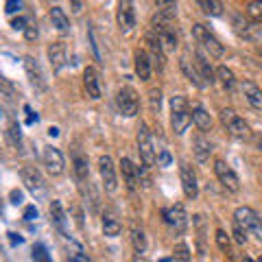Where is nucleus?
Returning <instances> with one entry per match:
<instances>
[{
    "label": "nucleus",
    "instance_id": "obj_1",
    "mask_svg": "<svg viewBox=\"0 0 262 262\" xmlns=\"http://www.w3.org/2000/svg\"><path fill=\"white\" fill-rule=\"evenodd\" d=\"M192 122V114L188 112V101L184 96L170 98V125L177 136H184Z\"/></svg>",
    "mask_w": 262,
    "mask_h": 262
},
{
    "label": "nucleus",
    "instance_id": "obj_2",
    "mask_svg": "<svg viewBox=\"0 0 262 262\" xmlns=\"http://www.w3.org/2000/svg\"><path fill=\"white\" fill-rule=\"evenodd\" d=\"M20 179H22V184L27 186V190L35 196V199H46V184H44V177L39 175L37 168L24 166L20 170Z\"/></svg>",
    "mask_w": 262,
    "mask_h": 262
},
{
    "label": "nucleus",
    "instance_id": "obj_3",
    "mask_svg": "<svg viewBox=\"0 0 262 262\" xmlns=\"http://www.w3.org/2000/svg\"><path fill=\"white\" fill-rule=\"evenodd\" d=\"M221 120H223V125L227 127L229 134H232L234 138H238V140H247V138L251 136L249 125L241 116H236L234 110H223L221 112Z\"/></svg>",
    "mask_w": 262,
    "mask_h": 262
},
{
    "label": "nucleus",
    "instance_id": "obj_4",
    "mask_svg": "<svg viewBox=\"0 0 262 262\" xmlns=\"http://www.w3.org/2000/svg\"><path fill=\"white\" fill-rule=\"evenodd\" d=\"M192 37L203 46V51H208L210 57H221L223 55V44L212 35V33L203 27V24H194L192 27Z\"/></svg>",
    "mask_w": 262,
    "mask_h": 262
},
{
    "label": "nucleus",
    "instance_id": "obj_5",
    "mask_svg": "<svg viewBox=\"0 0 262 262\" xmlns=\"http://www.w3.org/2000/svg\"><path fill=\"white\" fill-rule=\"evenodd\" d=\"M234 223H238L241 227L247 229V232H253L262 241V221H260V216L251 208L243 206V208L236 210L234 212Z\"/></svg>",
    "mask_w": 262,
    "mask_h": 262
},
{
    "label": "nucleus",
    "instance_id": "obj_6",
    "mask_svg": "<svg viewBox=\"0 0 262 262\" xmlns=\"http://www.w3.org/2000/svg\"><path fill=\"white\" fill-rule=\"evenodd\" d=\"M138 151H140V158L144 162V166H153L155 164V146H153V138H151V131L146 125L138 127Z\"/></svg>",
    "mask_w": 262,
    "mask_h": 262
},
{
    "label": "nucleus",
    "instance_id": "obj_7",
    "mask_svg": "<svg viewBox=\"0 0 262 262\" xmlns=\"http://www.w3.org/2000/svg\"><path fill=\"white\" fill-rule=\"evenodd\" d=\"M116 105H118V112L127 118H134L138 114V107H140V101H138V94L136 90L131 88H120L118 94H116Z\"/></svg>",
    "mask_w": 262,
    "mask_h": 262
},
{
    "label": "nucleus",
    "instance_id": "obj_8",
    "mask_svg": "<svg viewBox=\"0 0 262 262\" xmlns=\"http://www.w3.org/2000/svg\"><path fill=\"white\" fill-rule=\"evenodd\" d=\"M214 173H216V177H219V182L223 184V188H227L229 192H236V190L241 188L238 175H236L234 168L227 166L223 160H216V162H214Z\"/></svg>",
    "mask_w": 262,
    "mask_h": 262
},
{
    "label": "nucleus",
    "instance_id": "obj_9",
    "mask_svg": "<svg viewBox=\"0 0 262 262\" xmlns=\"http://www.w3.org/2000/svg\"><path fill=\"white\" fill-rule=\"evenodd\" d=\"M98 170H101V179H103V186L107 192H116L118 188V177H116V166L110 155H103L98 158Z\"/></svg>",
    "mask_w": 262,
    "mask_h": 262
},
{
    "label": "nucleus",
    "instance_id": "obj_10",
    "mask_svg": "<svg viewBox=\"0 0 262 262\" xmlns=\"http://www.w3.org/2000/svg\"><path fill=\"white\" fill-rule=\"evenodd\" d=\"M116 22L122 33H129L136 27V9L134 0H118V11H116Z\"/></svg>",
    "mask_w": 262,
    "mask_h": 262
},
{
    "label": "nucleus",
    "instance_id": "obj_11",
    "mask_svg": "<svg viewBox=\"0 0 262 262\" xmlns=\"http://www.w3.org/2000/svg\"><path fill=\"white\" fill-rule=\"evenodd\" d=\"M164 221H166V225L170 229H175L177 234H182L186 229V225H188V214H186L182 203H175V206L164 210Z\"/></svg>",
    "mask_w": 262,
    "mask_h": 262
},
{
    "label": "nucleus",
    "instance_id": "obj_12",
    "mask_svg": "<svg viewBox=\"0 0 262 262\" xmlns=\"http://www.w3.org/2000/svg\"><path fill=\"white\" fill-rule=\"evenodd\" d=\"M42 160H44L46 170H48V173H51L53 177H57V175H61V173H63L66 162H63V155H61V151L57 149V146H46V149H44V155H42Z\"/></svg>",
    "mask_w": 262,
    "mask_h": 262
},
{
    "label": "nucleus",
    "instance_id": "obj_13",
    "mask_svg": "<svg viewBox=\"0 0 262 262\" xmlns=\"http://www.w3.org/2000/svg\"><path fill=\"white\" fill-rule=\"evenodd\" d=\"M179 177H182V188H184V194L188 199H194L196 194H199V184H196V175L192 166H188L184 162L182 166H179Z\"/></svg>",
    "mask_w": 262,
    "mask_h": 262
},
{
    "label": "nucleus",
    "instance_id": "obj_14",
    "mask_svg": "<svg viewBox=\"0 0 262 262\" xmlns=\"http://www.w3.org/2000/svg\"><path fill=\"white\" fill-rule=\"evenodd\" d=\"M24 68H27V75L31 79V85L39 90V92H44L46 90V79L42 75V68H39L37 59H33V57H24Z\"/></svg>",
    "mask_w": 262,
    "mask_h": 262
},
{
    "label": "nucleus",
    "instance_id": "obj_15",
    "mask_svg": "<svg viewBox=\"0 0 262 262\" xmlns=\"http://www.w3.org/2000/svg\"><path fill=\"white\" fill-rule=\"evenodd\" d=\"M48 59H51V66L55 72H59L66 61H68V51H66V44L63 42H55L48 46Z\"/></svg>",
    "mask_w": 262,
    "mask_h": 262
},
{
    "label": "nucleus",
    "instance_id": "obj_16",
    "mask_svg": "<svg viewBox=\"0 0 262 262\" xmlns=\"http://www.w3.org/2000/svg\"><path fill=\"white\" fill-rule=\"evenodd\" d=\"M134 68H136V75L140 77V81H149L151 79V57L144 51H136L134 53Z\"/></svg>",
    "mask_w": 262,
    "mask_h": 262
},
{
    "label": "nucleus",
    "instance_id": "obj_17",
    "mask_svg": "<svg viewBox=\"0 0 262 262\" xmlns=\"http://www.w3.org/2000/svg\"><path fill=\"white\" fill-rule=\"evenodd\" d=\"M241 90H243L245 98H247V103L251 105L253 110H262V90L256 83H251V81H243Z\"/></svg>",
    "mask_w": 262,
    "mask_h": 262
},
{
    "label": "nucleus",
    "instance_id": "obj_18",
    "mask_svg": "<svg viewBox=\"0 0 262 262\" xmlns=\"http://www.w3.org/2000/svg\"><path fill=\"white\" fill-rule=\"evenodd\" d=\"M120 173H122V182H125L127 190L134 192L136 186H138V170H136L134 164H131V160H127V158L120 160Z\"/></svg>",
    "mask_w": 262,
    "mask_h": 262
},
{
    "label": "nucleus",
    "instance_id": "obj_19",
    "mask_svg": "<svg viewBox=\"0 0 262 262\" xmlns=\"http://www.w3.org/2000/svg\"><path fill=\"white\" fill-rule=\"evenodd\" d=\"M51 219H53V225L59 229L61 234H68V216H66V210L61 206V201H53L51 203Z\"/></svg>",
    "mask_w": 262,
    "mask_h": 262
},
{
    "label": "nucleus",
    "instance_id": "obj_20",
    "mask_svg": "<svg viewBox=\"0 0 262 262\" xmlns=\"http://www.w3.org/2000/svg\"><path fill=\"white\" fill-rule=\"evenodd\" d=\"M72 168H75V177L79 186L83 184H90V166H88V158H83L81 153L75 155V160H72Z\"/></svg>",
    "mask_w": 262,
    "mask_h": 262
},
{
    "label": "nucleus",
    "instance_id": "obj_21",
    "mask_svg": "<svg viewBox=\"0 0 262 262\" xmlns=\"http://www.w3.org/2000/svg\"><path fill=\"white\" fill-rule=\"evenodd\" d=\"M83 85H85V92L90 98H101V85H98V77H96V70L94 68H85L83 72Z\"/></svg>",
    "mask_w": 262,
    "mask_h": 262
},
{
    "label": "nucleus",
    "instance_id": "obj_22",
    "mask_svg": "<svg viewBox=\"0 0 262 262\" xmlns=\"http://www.w3.org/2000/svg\"><path fill=\"white\" fill-rule=\"evenodd\" d=\"M192 151H194V155H196V160L199 162H206L208 158H210V153H212V142L208 140L203 134H199L192 140Z\"/></svg>",
    "mask_w": 262,
    "mask_h": 262
},
{
    "label": "nucleus",
    "instance_id": "obj_23",
    "mask_svg": "<svg viewBox=\"0 0 262 262\" xmlns=\"http://www.w3.org/2000/svg\"><path fill=\"white\" fill-rule=\"evenodd\" d=\"M51 22L59 33H70V20H68V15L63 13L61 7H53L51 9Z\"/></svg>",
    "mask_w": 262,
    "mask_h": 262
},
{
    "label": "nucleus",
    "instance_id": "obj_24",
    "mask_svg": "<svg viewBox=\"0 0 262 262\" xmlns=\"http://www.w3.org/2000/svg\"><path fill=\"white\" fill-rule=\"evenodd\" d=\"M192 122L196 127H199L201 131H210L212 129V118L210 114L201 107V105H192Z\"/></svg>",
    "mask_w": 262,
    "mask_h": 262
},
{
    "label": "nucleus",
    "instance_id": "obj_25",
    "mask_svg": "<svg viewBox=\"0 0 262 262\" xmlns=\"http://www.w3.org/2000/svg\"><path fill=\"white\" fill-rule=\"evenodd\" d=\"M194 66H196V70H199V75H201V79H203V83H210V85L214 83L216 72L212 70V66L206 61V57H203V55H196Z\"/></svg>",
    "mask_w": 262,
    "mask_h": 262
},
{
    "label": "nucleus",
    "instance_id": "obj_26",
    "mask_svg": "<svg viewBox=\"0 0 262 262\" xmlns=\"http://www.w3.org/2000/svg\"><path fill=\"white\" fill-rule=\"evenodd\" d=\"M196 5L203 9V13L212 15V18H219V15H223V5H221V0H194Z\"/></svg>",
    "mask_w": 262,
    "mask_h": 262
},
{
    "label": "nucleus",
    "instance_id": "obj_27",
    "mask_svg": "<svg viewBox=\"0 0 262 262\" xmlns=\"http://www.w3.org/2000/svg\"><path fill=\"white\" fill-rule=\"evenodd\" d=\"M120 229H122L120 223L112 214H105L103 216V234L105 236H110V238H116V236L120 234Z\"/></svg>",
    "mask_w": 262,
    "mask_h": 262
},
{
    "label": "nucleus",
    "instance_id": "obj_28",
    "mask_svg": "<svg viewBox=\"0 0 262 262\" xmlns=\"http://www.w3.org/2000/svg\"><path fill=\"white\" fill-rule=\"evenodd\" d=\"M182 70L186 72L188 81H190V83H194L196 88H203V85H206V83L201 81V75H199V70H196V66H190V61H188V59H182Z\"/></svg>",
    "mask_w": 262,
    "mask_h": 262
},
{
    "label": "nucleus",
    "instance_id": "obj_29",
    "mask_svg": "<svg viewBox=\"0 0 262 262\" xmlns=\"http://www.w3.org/2000/svg\"><path fill=\"white\" fill-rule=\"evenodd\" d=\"M216 77L221 79V83H223L225 90H232L236 85V77H234V72L227 68V66H219L216 68Z\"/></svg>",
    "mask_w": 262,
    "mask_h": 262
},
{
    "label": "nucleus",
    "instance_id": "obj_30",
    "mask_svg": "<svg viewBox=\"0 0 262 262\" xmlns=\"http://www.w3.org/2000/svg\"><path fill=\"white\" fill-rule=\"evenodd\" d=\"M155 5H158V13L166 15V18H175V11H177L175 0H155Z\"/></svg>",
    "mask_w": 262,
    "mask_h": 262
},
{
    "label": "nucleus",
    "instance_id": "obj_31",
    "mask_svg": "<svg viewBox=\"0 0 262 262\" xmlns=\"http://www.w3.org/2000/svg\"><path fill=\"white\" fill-rule=\"evenodd\" d=\"M33 262H53L51 253H48V247L44 243H35V245H33Z\"/></svg>",
    "mask_w": 262,
    "mask_h": 262
},
{
    "label": "nucleus",
    "instance_id": "obj_32",
    "mask_svg": "<svg viewBox=\"0 0 262 262\" xmlns=\"http://www.w3.org/2000/svg\"><path fill=\"white\" fill-rule=\"evenodd\" d=\"M7 140H9L11 146H15V149H20V146H22V138H20V127H18V122H11V125L7 127Z\"/></svg>",
    "mask_w": 262,
    "mask_h": 262
},
{
    "label": "nucleus",
    "instance_id": "obj_33",
    "mask_svg": "<svg viewBox=\"0 0 262 262\" xmlns=\"http://www.w3.org/2000/svg\"><path fill=\"white\" fill-rule=\"evenodd\" d=\"M131 243H134V249L136 253H144L146 249V238L140 229H131Z\"/></svg>",
    "mask_w": 262,
    "mask_h": 262
},
{
    "label": "nucleus",
    "instance_id": "obj_34",
    "mask_svg": "<svg viewBox=\"0 0 262 262\" xmlns=\"http://www.w3.org/2000/svg\"><path fill=\"white\" fill-rule=\"evenodd\" d=\"M173 262H190V249L186 243H179L173 251Z\"/></svg>",
    "mask_w": 262,
    "mask_h": 262
},
{
    "label": "nucleus",
    "instance_id": "obj_35",
    "mask_svg": "<svg viewBox=\"0 0 262 262\" xmlns=\"http://www.w3.org/2000/svg\"><path fill=\"white\" fill-rule=\"evenodd\" d=\"M216 245H219V249L221 251H225V253H229V236L223 232V229H216Z\"/></svg>",
    "mask_w": 262,
    "mask_h": 262
},
{
    "label": "nucleus",
    "instance_id": "obj_36",
    "mask_svg": "<svg viewBox=\"0 0 262 262\" xmlns=\"http://www.w3.org/2000/svg\"><path fill=\"white\" fill-rule=\"evenodd\" d=\"M247 13L251 15L253 20L262 22V0H253V3L247 7Z\"/></svg>",
    "mask_w": 262,
    "mask_h": 262
},
{
    "label": "nucleus",
    "instance_id": "obj_37",
    "mask_svg": "<svg viewBox=\"0 0 262 262\" xmlns=\"http://www.w3.org/2000/svg\"><path fill=\"white\" fill-rule=\"evenodd\" d=\"M234 241L236 243H238V245H245V243H247V229H245V227H241L238 223H234Z\"/></svg>",
    "mask_w": 262,
    "mask_h": 262
},
{
    "label": "nucleus",
    "instance_id": "obj_38",
    "mask_svg": "<svg viewBox=\"0 0 262 262\" xmlns=\"http://www.w3.org/2000/svg\"><path fill=\"white\" fill-rule=\"evenodd\" d=\"M0 92H3L5 96H9V98L15 96V88L9 83V79H5L3 75H0Z\"/></svg>",
    "mask_w": 262,
    "mask_h": 262
},
{
    "label": "nucleus",
    "instance_id": "obj_39",
    "mask_svg": "<svg viewBox=\"0 0 262 262\" xmlns=\"http://www.w3.org/2000/svg\"><path fill=\"white\" fill-rule=\"evenodd\" d=\"M22 7H24V3H22V0H7V5H5V11L9 13V15H13V13L22 11Z\"/></svg>",
    "mask_w": 262,
    "mask_h": 262
},
{
    "label": "nucleus",
    "instance_id": "obj_40",
    "mask_svg": "<svg viewBox=\"0 0 262 262\" xmlns=\"http://www.w3.org/2000/svg\"><path fill=\"white\" fill-rule=\"evenodd\" d=\"M160 103H162V92L160 90H151V110H153V114L160 112Z\"/></svg>",
    "mask_w": 262,
    "mask_h": 262
},
{
    "label": "nucleus",
    "instance_id": "obj_41",
    "mask_svg": "<svg viewBox=\"0 0 262 262\" xmlns=\"http://www.w3.org/2000/svg\"><path fill=\"white\" fill-rule=\"evenodd\" d=\"M170 162H173V158H170V153H168L166 149H162V151L158 153V166L166 168V166H170Z\"/></svg>",
    "mask_w": 262,
    "mask_h": 262
},
{
    "label": "nucleus",
    "instance_id": "obj_42",
    "mask_svg": "<svg viewBox=\"0 0 262 262\" xmlns=\"http://www.w3.org/2000/svg\"><path fill=\"white\" fill-rule=\"evenodd\" d=\"M9 201L13 203V206H20V203L24 201V192L18 190V188H13V190L9 192Z\"/></svg>",
    "mask_w": 262,
    "mask_h": 262
},
{
    "label": "nucleus",
    "instance_id": "obj_43",
    "mask_svg": "<svg viewBox=\"0 0 262 262\" xmlns=\"http://www.w3.org/2000/svg\"><path fill=\"white\" fill-rule=\"evenodd\" d=\"M35 219H37V208L35 206L24 208V221H35Z\"/></svg>",
    "mask_w": 262,
    "mask_h": 262
},
{
    "label": "nucleus",
    "instance_id": "obj_44",
    "mask_svg": "<svg viewBox=\"0 0 262 262\" xmlns=\"http://www.w3.org/2000/svg\"><path fill=\"white\" fill-rule=\"evenodd\" d=\"M11 27L15 31H24L29 27V22H27V18H15V20H11Z\"/></svg>",
    "mask_w": 262,
    "mask_h": 262
},
{
    "label": "nucleus",
    "instance_id": "obj_45",
    "mask_svg": "<svg viewBox=\"0 0 262 262\" xmlns=\"http://www.w3.org/2000/svg\"><path fill=\"white\" fill-rule=\"evenodd\" d=\"M68 262H90V258H88V253L79 251V253H72V256H70V260H68Z\"/></svg>",
    "mask_w": 262,
    "mask_h": 262
},
{
    "label": "nucleus",
    "instance_id": "obj_46",
    "mask_svg": "<svg viewBox=\"0 0 262 262\" xmlns=\"http://www.w3.org/2000/svg\"><path fill=\"white\" fill-rule=\"evenodd\" d=\"M24 33H27V39H35V37H37V27L29 24V27L24 29Z\"/></svg>",
    "mask_w": 262,
    "mask_h": 262
},
{
    "label": "nucleus",
    "instance_id": "obj_47",
    "mask_svg": "<svg viewBox=\"0 0 262 262\" xmlns=\"http://www.w3.org/2000/svg\"><path fill=\"white\" fill-rule=\"evenodd\" d=\"M24 110H27V114H29V116H27V125H33V122H37V114L33 112V110L29 107V105H27Z\"/></svg>",
    "mask_w": 262,
    "mask_h": 262
},
{
    "label": "nucleus",
    "instance_id": "obj_48",
    "mask_svg": "<svg viewBox=\"0 0 262 262\" xmlns=\"http://www.w3.org/2000/svg\"><path fill=\"white\" fill-rule=\"evenodd\" d=\"M7 236H9V241H11V245H22V243H24V238H22V236H20V234H13V232H9V234H7Z\"/></svg>",
    "mask_w": 262,
    "mask_h": 262
},
{
    "label": "nucleus",
    "instance_id": "obj_49",
    "mask_svg": "<svg viewBox=\"0 0 262 262\" xmlns=\"http://www.w3.org/2000/svg\"><path fill=\"white\" fill-rule=\"evenodd\" d=\"M68 3H70V9L75 11V13L81 11V0H68Z\"/></svg>",
    "mask_w": 262,
    "mask_h": 262
},
{
    "label": "nucleus",
    "instance_id": "obj_50",
    "mask_svg": "<svg viewBox=\"0 0 262 262\" xmlns=\"http://www.w3.org/2000/svg\"><path fill=\"white\" fill-rule=\"evenodd\" d=\"M134 262H149L144 258V253H136V258H134Z\"/></svg>",
    "mask_w": 262,
    "mask_h": 262
},
{
    "label": "nucleus",
    "instance_id": "obj_51",
    "mask_svg": "<svg viewBox=\"0 0 262 262\" xmlns=\"http://www.w3.org/2000/svg\"><path fill=\"white\" fill-rule=\"evenodd\" d=\"M48 136L57 138V136H59V129H57V127H51V129H48Z\"/></svg>",
    "mask_w": 262,
    "mask_h": 262
},
{
    "label": "nucleus",
    "instance_id": "obj_52",
    "mask_svg": "<svg viewBox=\"0 0 262 262\" xmlns=\"http://www.w3.org/2000/svg\"><path fill=\"white\" fill-rule=\"evenodd\" d=\"M243 262H253V260L251 258H243Z\"/></svg>",
    "mask_w": 262,
    "mask_h": 262
},
{
    "label": "nucleus",
    "instance_id": "obj_53",
    "mask_svg": "<svg viewBox=\"0 0 262 262\" xmlns=\"http://www.w3.org/2000/svg\"><path fill=\"white\" fill-rule=\"evenodd\" d=\"M258 146H260V151H262V138H260V140H258Z\"/></svg>",
    "mask_w": 262,
    "mask_h": 262
},
{
    "label": "nucleus",
    "instance_id": "obj_54",
    "mask_svg": "<svg viewBox=\"0 0 262 262\" xmlns=\"http://www.w3.org/2000/svg\"><path fill=\"white\" fill-rule=\"evenodd\" d=\"M258 262H262V253H260V258H258Z\"/></svg>",
    "mask_w": 262,
    "mask_h": 262
},
{
    "label": "nucleus",
    "instance_id": "obj_55",
    "mask_svg": "<svg viewBox=\"0 0 262 262\" xmlns=\"http://www.w3.org/2000/svg\"><path fill=\"white\" fill-rule=\"evenodd\" d=\"M0 116H3V110H0Z\"/></svg>",
    "mask_w": 262,
    "mask_h": 262
}]
</instances>
